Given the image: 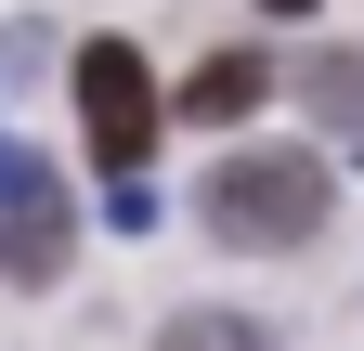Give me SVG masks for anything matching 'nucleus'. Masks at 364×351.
Wrapping results in <instances>:
<instances>
[{"instance_id":"nucleus-3","label":"nucleus","mask_w":364,"mask_h":351,"mask_svg":"<svg viewBox=\"0 0 364 351\" xmlns=\"http://www.w3.org/2000/svg\"><path fill=\"white\" fill-rule=\"evenodd\" d=\"M65 247H78V208H14V222H0V274H14V286H53Z\"/></svg>"},{"instance_id":"nucleus-1","label":"nucleus","mask_w":364,"mask_h":351,"mask_svg":"<svg viewBox=\"0 0 364 351\" xmlns=\"http://www.w3.org/2000/svg\"><path fill=\"white\" fill-rule=\"evenodd\" d=\"M326 208H338V169H326V156L247 144V156H221V183H208V234H221V247H312Z\"/></svg>"},{"instance_id":"nucleus-6","label":"nucleus","mask_w":364,"mask_h":351,"mask_svg":"<svg viewBox=\"0 0 364 351\" xmlns=\"http://www.w3.org/2000/svg\"><path fill=\"white\" fill-rule=\"evenodd\" d=\"M156 351H273V338H260L247 313H169V325H156Z\"/></svg>"},{"instance_id":"nucleus-8","label":"nucleus","mask_w":364,"mask_h":351,"mask_svg":"<svg viewBox=\"0 0 364 351\" xmlns=\"http://www.w3.org/2000/svg\"><path fill=\"white\" fill-rule=\"evenodd\" d=\"M39 53H65V39H53V26H0V104L39 78Z\"/></svg>"},{"instance_id":"nucleus-7","label":"nucleus","mask_w":364,"mask_h":351,"mask_svg":"<svg viewBox=\"0 0 364 351\" xmlns=\"http://www.w3.org/2000/svg\"><path fill=\"white\" fill-rule=\"evenodd\" d=\"M14 208H65V183H53V156H26L14 130H0V222Z\"/></svg>"},{"instance_id":"nucleus-2","label":"nucleus","mask_w":364,"mask_h":351,"mask_svg":"<svg viewBox=\"0 0 364 351\" xmlns=\"http://www.w3.org/2000/svg\"><path fill=\"white\" fill-rule=\"evenodd\" d=\"M78 130L117 183H144V144H156V78L130 39H78Z\"/></svg>"},{"instance_id":"nucleus-4","label":"nucleus","mask_w":364,"mask_h":351,"mask_svg":"<svg viewBox=\"0 0 364 351\" xmlns=\"http://www.w3.org/2000/svg\"><path fill=\"white\" fill-rule=\"evenodd\" d=\"M260 92H273V65H260V53H208L196 78H182V117H208V130H235V117H247Z\"/></svg>"},{"instance_id":"nucleus-9","label":"nucleus","mask_w":364,"mask_h":351,"mask_svg":"<svg viewBox=\"0 0 364 351\" xmlns=\"http://www.w3.org/2000/svg\"><path fill=\"white\" fill-rule=\"evenodd\" d=\"M260 14H312V0H260Z\"/></svg>"},{"instance_id":"nucleus-5","label":"nucleus","mask_w":364,"mask_h":351,"mask_svg":"<svg viewBox=\"0 0 364 351\" xmlns=\"http://www.w3.org/2000/svg\"><path fill=\"white\" fill-rule=\"evenodd\" d=\"M299 92H312V117H326L338 144H364V39L326 53V65H299Z\"/></svg>"}]
</instances>
